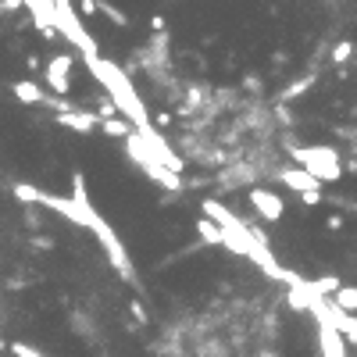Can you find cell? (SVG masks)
<instances>
[{"label": "cell", "mask_w": 357, "mask_h": 357, "mask_svg": "<svg viewBox=\"0 0 357 357\" xmlns=\"http://www.w3.org/2000/svg\"><path fill=\"white\" fill-rule=\"evenodd\" d=\"M332 304L343 311H357V286H343L340 293H332Z\"/></svg>", "instance_id": "cell-11"}, {"label": "cell", "mask_w": 357, "mask_h": 357, "mask_svg": "<svg viewBox=\"0 0 357 357\" xmlns=\"http://www.w3.org/2000/svg\"><path fill=\"white\" fill-rule=\"evenodd\" d=\"M79 11L82 15H93V11H100V4H97V0H79Z\"/></svg>", "instance_id": "cell-19"}, {"label": "cell", "mask_w": 357, "mask_h": 357, "mask_svg": "<svg viewBox=\"0 0 357 357\" xmlns=\"http://www.w3.org/2000/svg\"><path fill=\"white\" fill-rule=\"evenodd\" d=\"M350 54H354V44H350V39H340V44L332 47L329 61H332V65H347V61H350Z\"/></svg>", "instance_id": "cell-12"}, {"label": "cell", "mask_w": 357, "mask_h": 357, "mask_svg": "<svg viewBox=\"0 0 357 357\" xmlns=\"http://www.w3.org/2000/svg\"><path fill=\"white\" fill-rule=\"evenodd\" d=\"M68 72H72V54H54V57L47 61V68H44L47 86H50L54 93H72V79H68Z\"/></svg>", "instance_id": "cell-5"}, {"label": "cell", "mask_w": 357, "mask_h": 357, "mask_svg": "<svg viewBox=\"0 0 357 357\" xmlns=\"http://www.w3.org/2000/svg\"><path fill=\"white\" fill-rule=\"evenodd\" d=\"M57 125H65L72 133H93L100 125V115L97 111H57Z\"/></svg>", "instance_id": "cell-8"}, {"label": "cell", "mask_w": 357, "mask_h": 357, "mask_svg": "<svg viewBox=\"0 0 357 357\" xmlns=\"http://www.w3.org/2000/svg\"><path fill=\"white\" fill-rule=\"evenodd\" d=\"M129 314H133L136 322H146V318H151V314L143 311V304H139V300H133V304H129Z\"/></svg>", "instance_id": "cell-17"}, {"label": "cell", "mask_w": 357, "mask_h": 357, "mask_svg": "<svg viewBox=\"0 0 357 357\" xmlns=\"http://www.w3.org/2000/svg\"><path fill=\"white\" fill-rule=\"evenodd\" d=\"M100 11H104V15H108V18H111V22H115V26H125V15H122L118 8H111V4H108V0H100Z\"/></svg>", "instance_id": "cell-16"}, {"label": "cell", "mask_w": 357, "mask_h": 357, "mask_svg": "<svg viewBox=\"0 0 357 357\" xmlns=\"http://www.w3.org/2000/svg\"><path fill=\"white\" fill-rule=\"evenodd\" d=\"M90 233L100 240V247H104V254H108V261H111V268L118 271V276L129 282V286H136V268H133V261H129V254H125V247H122V240L115 236V229L108 225V218L104 215H97V222H93V229Z\"/></svg>", "instance_id": "cell-2"}, {"label": "cell", "mask_w": 357, "mask_h": 357, "mask_svg": "<svg viewBox=\"0 0 357 357\" xmlns=\"http://www.w3.org/2000/svg\"><path fill=\"white\" fill-rule=\"evenodd\" d=\"M36 207H47V211L61 215L65 222H72V225H79V229H90V218L82 215V207H79L72 197H57V193L39 190V193H36Z\"/></svg>", "instance_id": "cell-3"}, {"label": "cell", "mask_w": 357, "mask_h": 357, "mask_svg": "<svg viewBox=\"0 0 357 357\" xmlns=\"http://www.w3.org/2000/svg\"><path fill=\"white\" fill-rule=\"evenodd\" d=\"M318 340H322V357H347L343 329H336L332 322L318 318Z\"/></svg>", "instance_id": "cell-7"}, {"label": "cell", "mask_w": 357, "mask_h": 357, "mask_svg": "<svg viewBox=\"0 0 357 357\" xmlns=\"http://www.w3.org/2000/svg\"><path fill=\"white\" fill-rule=\"evenodd\" d=\"M325 229H343V218H340V215H332V218L325 222Z\"/></svg>", "instance_id": "cell-21"}, {"label": "cell", "mask_w": 357, "mask_h": 357, "mask_svg": "<svg viewBox=\"0 0 357 357\" xmlns=\"http://www.w3.org/2000/svg\"><path fill=\"white\" fill-rule=\"evenodd\" d=\"M311 286H314V293H322V297H329V293H340V289H343V282L336 279V276H325V279H314Z\"/></svg>", "instance_id": "cell-13"}, {"label": "cell", "mask_w": 357, "mask_h": 357, "mask_svg": "<svg viewBox=\"0 0 357 357\" xmlns=\"http://www.w3.org/2000/svg\"><path fill=\"white\" fill-rule=\"evenodd\" d=\"M300 200H304L307 207H314V204H322V190H307V193H300Z\"/></svg>", "instance_id": "cell-18"}, {"label": "cell", "mask_w": 357, "mask_h": 357, "mask_svg": "<svg viewBox=\"0 0 357 357\" xmlns=\"http://www.w3.org/2000/svg\"><path fill=\"white\" fill-rule=\"evenodd\" d=\"M22 4H26V0H4V11H18Z\"/></svg>", "instance_id": "cell-22"}, {"label": "cell", "mask_w": 357, "mask_h": 357, "mask_svg": "<svg viewBox=\"0 0 357 357\" xmlns=\"http://www.w3.org/2000/svg\"><path fill=\"white\" fill-rule=\"evenodd\" d=\"M11 90H15V100H22V104H47L50 100L44 93V86H36V82H29V79H18Z\"/></svg>", "instance_id": "cell-9"}, {"label": "cell", "mask_w": 357, "mask_h": 357, "mask_svg": "<svg viewBox=\"0 0 357 357\" xmlns=\"http://www.w3.org/2000/svg\"><path fill=\"white\" fill-rule=\"evenodd\" d=\"M247 200H250V207H254L264 222H279L286 215V200L279 193H271V190H261V186H258V190H250Z\"/></svg>", "instance_id": "cell-4"}, {"label": "cell", "mask_w": 357, "mask_h": 357, "mask_svg": "<svg viewBox=\"0 0 357 357\" xmlns=\"http://www.w3.org/2000/svg\"><path fill=\"white\" fill-rule=\"evenodd\" d=\"M197 233L204 236V243H215V247H225V229H222V225H218L215 218H207V215H204V218L197 222Z\"/></svg>", "instance_id": "cell-10"}, {"label": "cell", "mask_w": 357, "mask_h": 357, "mask_svg": "<svg viewBox=\"0 0 357 357\" xmlns=\"http://www.w3.org/2000/svg\"><path fill=\"white\" fill-rule=\"evenodd\" d=\"M151 29H154V32H164V18H161V15L151 18Z\"/></svg>", "instance_id": "cell-20"}, {"label": "cell", "mask_w": 357, "mask_h": 357, "mask_svg": "<svg viewBox=\"0 0 357 357\" xmlns=\"http://www.w3.org/2000/svg\"><path fill=\"white\" fill-rule=\"evenodd\" d=\"M311 82H314L311 75H307V79H300V82H293L289 90H282V100H293V97H304V93L311 90Z\"/></svg>", "instance_id": "cell-14"}, {"label": "cell", "mask_w": 357, "mask_h": 357, "mask_svg": "<svg viewBox=\"0 0 357 357\" xmlns=\"http://www.w3.org/2000/svg\"><path fill=\"white\" fill-rule=\"evenodd\" d=\"M11 354L15 357H47L44 350H36L32 343H11Z\"/></svg>", "instance_id": "cell-15"}, {"label": "cell", "mask_w": 357, "mask_h": 357, "mask_svg": "<svg viewBox=\"0 0 357 357\" xmlns=\"http://www.w3.org/2000/svg\"><path fill=\"white\" fill-rule=\"evenodd\" d=\"M276 179L282 182V186H289L293 193H307V190H322V182L314 179L307 168H300V164H286V168H279L276 172Z\"/></svg>", "instance_id": "cell-6"}, {"label": "cell", "mask_w": 357, "mask_h": 357, "mask_svg": "<svg viewBox=\"0 0 357 357\" xmlns=\"http://www.w3.org/2000/svg\"><path fill=\"white\" fill-rule=\"evenodd\" d=\"M289 157L297 161L300 168H307L318 182H340L343 179L340 151L329 146V143H318V146H289Z\"/></svg>", "instance_id": "cell-1"}]
</instances>
